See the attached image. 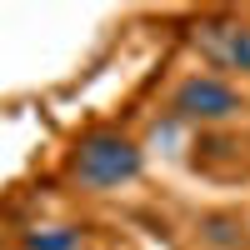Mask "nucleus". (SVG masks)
Segmentation results:
<instances>
[{"label":"nucleus","mask_w":250,"mask_h":250,"mask_svg":"<svg viewBox=\"0 0 250 250\" xmlns=\"http://www.w3.org/2000/svg\"><path fill=\"white\" fill-rule=\"evenodd\" d=\"M195 235H200V245H210V250H240L250 240L240 215H200Z\"/></svg>","instance_id":"nucleus-4"},{"label":"nucleus","mask_w":250,"mask_h":250,"mask_svg":"<svg viewBox=\"0 0 250 250\" xmlns=\"http://www.w3.org/2000/svg\"><path fill=\"white\" fill-rule=\"evenodd\" d=\"M195 50L210 60L215 70H235V75H250V20H235V15H210L195 25Z\"/></svg>","instance_id":"nucleus-3"},{"label":"nucleus","mask_w":250,"mask_h":250,"mask_svg":"<svg viewBox=\"0 0 250 250\" xmlns=\"http://www.w3.org/2000/svg\"><path fill=\"white\" fill-rule=\"evenodd\" d=\"M145 170V155L130 135L120 130H90L75 140V155H70V175L75 185L85 190H115V185H130Z\"/></svg>","instance_id":"nucleus-1"},{"label":"nucleus","mask_w":250,"mask_h":250,"mask_svg":"<svg viewBox=\"0 0 250 250\" xmlns=\"http://www.w3.org/2000/svg\"><path fill=\"white\" fill-rule=\"evenodd\" d=\"M170 110L180 120H195V125H220V120H230L240 115V95L235 85H225L220 75H190V80H180L175 95H170Z\"/></svg>","instance_id":"nucleus-2"},{"label":"nucleus","mask_w":250,"mask_h":250,"mask_svg":"<svg viewBox=\"0 0 250 250\" xmlns=\"http://www.w3.org/2000/svg\"><path fill=\"white\" fill-rule=\"evenodd\" d=\"M80 245V230L60 225V230H30L25 235V250H75Z\"/></svg>","instance_id":"nucleus-5"}]
</instances>
